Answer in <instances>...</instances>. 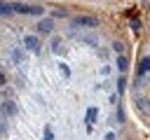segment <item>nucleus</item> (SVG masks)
I'll use <instances>...</instances> for the list:
<instances>
[{"instance_id":"1","label":"nucleus","mask_w":150,"mask_h":140,"mask_svg":"<svg viewBox=\"0 0 150 140\" xmlns=\"http://www.w3.org/2000/svg\"><path fill=\"white\" fill-rule=\"evenodd\" d=\"M12 12H19V14H42L45 9L40 5H23V2H14L12 5Z\"/></svg>"},{"instance_id":"2","label":"nucleus","mask_w":150,"mask_h":140,"mask_svg":"<svg viewBox=\"0 0 150 140\" xmlns=\"http://www.w3.org/2000/svg\"><path fill=\"white\" fill-rule=\"evenodd\" d=\"M73 23H75V26H89V28H94L98 21H96L94 16H75V19H73Z\"/></svg>"},{"instance_id":"3","label":"nucleus","mask_w":150,"mask_h":140,"mask_svg":"<svg viewBox=\"0 0 150 140\" xmlns=\"http://www.w3.org/2000/svg\"><path fill=\"white\" fill-rule=\"evenodd\" d=\"M26 47H28L30 51H35V49H38V37H35V35H26Z\"/></svg>"},{"instance_id":"4","label":"nucleus","mask_w":150,"mask_h":140,"mask_svg":"<svg viewBox=\"0 0 150 140\" xmlns=\"http://www.w3.org/2000/svg\"><path fill=\"white\" fill-rule=\"evenodd\" d=\"M150 70V56H145L143 61H141V65H138V75H145Z\"/></svg>"},{"instance_id":"5","label":"nucleus","mask_w":150,"mask_h":140,"mask_svg":"<svg viewBox=\"0 0 150 140\" xmlns=\"http://www.w3.org/2000/svg\"><path fill=\"white\" fill-rule=\"evenodd\" d=\"M38 28H40L42 33H49V30H52V21H49V19H45V21H40V26H38Z\"/></svg>"},{"instance_id":"6","label":"nucleus","mask_w":150,"mask_h":140,"mask_svg":"<svg viewBox=\"0 0 150 140\" xmlns=\"http://www.w3.org/2000/svg\"><path fill=\"white\" fill-rule=\"evenodd\" d=\"M0 14H12V5H7V2H0Z\"/></svg>"},{"instance_id":"7","label":"nucleus","mask_w":150,"mask_h":140,"mask_svg":"<svg viewBox=\"0 0 150 140\" xmlns=\"http://www.w3.org/2000/svg\"><path fill=\"white\" fill-rule=\"evenodd\" d=\"M45 138H47V140H52V131H49V128L45 131Z\"/></svg>"}]
</instances>
